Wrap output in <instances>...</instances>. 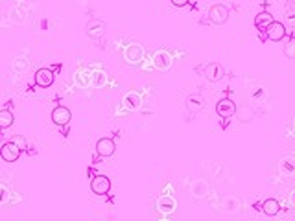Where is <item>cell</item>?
<instances>
[{
    "label": "cell",
    "instance_id": "8fae6325",
    "mask_svg": "<svg viewBox=\"0 0 295 221\" xmlns=\"http://www.w3.org/2000/svg\"><path fill=\"white\" fill-rule=\"evenodd\" d=\"M91 190L96 195H105L107 192H109V190H111V181H109V177L96 175L91 181Z\"/></svg>",
    "mask_w": 295,
    "mask_h": 221
},
{
    "label": "cell",
    "instance_id": "d4e9b609",
    "mask_svg": "<svg viewBox=\"0 0 295 221\" xmlns=\"http://www.w3.org/2000/svg\"><path fill=\"white\" fill-rule=\"evenodd\" d=\"M26 9L22 6H15L13 9H11V20H13L15 24H22L24 20H26Z\"/></svg>",
    "mask_w": 295,
    "mask_h": 221
},
{
    "label": "cell",
    "instance_id": "836d02e7",
    "mask_svg": "<svg viewBox=\"0 0 295 221\" xmlns=\"http://www.w3.org/2000/svg\"><path fill=\"white\" fill-rule=\"evenodd\" d=\"M39 30H43V32H46V30H48V20H46V19L39 20Z\"/></svg>",
    "mask_w": 295,
    "mask_h": 221
},
{
    "label": "cell",
    "instance_id": "5bb4252c",
    "mask_svg": "<svg viewBox=\"0 0 295 221\" xmlns=\"http://www.w3.org/2000/svg\"><path fill=\"white\" fill-rule=\"evenodd\" d=\"M70 118H72V112L68 107H63V105H59L56 109L52 110V122L56 125H66L70 122Z\"/></svg>",
    "mask_w": 295,
    "mask_h": 221
},
{
    "label": "cell",
    "instance_id": "9a60e30c",
    "mask_svg": "<svg viewBox=\"0 0 295 221\" xmlns=\"http://www.w3.org/2000/svg\"><path fill=\"white\" fill-rule=\"evenodd\" d=\"M223 76H225V72H223V66L220 63H210V65L205 66V78L212 81V83L222 81Z\"/></svg>",
    "mask_w": 295,
    "mask_h": 221
},
{
    "label": "cell",
    "instance_id": "9c48e42d",
    "mask_svg": "<svg viewBox=\"0 0 295 221\" xmlns=\"http://www.w3.org/2000/svg\"><path fill=\"white\" fill-rule=\"evenodd\" d=\"M266 35H268L269 41L279 43V41H282L286 37V26H284L282 22H279V20H273V22L266 28Z\"/></svg>",
    "mask_w": 295,
    "mask_h": 221
},
{
    "label": "cell",
    "instance_id": "30bf717a",
    "mask_svg": "<svg viewBox=\"0 0 295 221\" xmlns=\"http://www.w3.org/2000/svg\"><path fill=\"white\" fill-rule=\"evenodd\" d=\"M19 155H20V148L15 142H11V140L0 148V157H2L6 163H15V161L19 159Z\"/></svg>",
    "mask_w": 295,
    "mask_h": 221
},
{
    "label": "cell",
    "instance_id": "e575fe53",
    "mask_svg": "<svg viewBox=\"0 0 295 221\" xmlns=\"http://www.w3.org/2000/svg\"><path fill=\"white\" fill-rule=\"evenodd\" d=\"M292 127L295 129V116H294V120H292Z\"/></svg>",
    "mask_w": 295,
    "mask_h": 221
},
{
    "label": "cell",
    "instance_id": "5b68a950",
    "mask_svg": "<svg viewBox=\"0 0 295 221\" xmlns=\"http://www.w3.org/2000/svg\"><path fill=\"white\" fill-rule=\"evenodd\" d=\"M151 61H153V66H155L157 70L164 72L174 65V54H172L170 50H166V48H157V50L153 52Z\"/></svg>",
    "mask_w": 295,
    "mask_h": 221
},
{
    "label": "cell",
    "instance_id": "3957f363",
    "mask_svg": "<svg viewBox=\"0 0 295 221\" xmlns=\"http://www.w3.org/2000/svg\"><path fill=\"white\" fill-rule=\"evenodd\" d=\"M144 46L140 43H127L124 46V50H122V57H124L127 65H140L144 61Z\"/></svg>",
    "mask_w": 295,
    "mask_h": 221
},
{
    "label": "cell",
    "instance_id": "f546056e",
    "mask_svg": "<svg viewBox=\"0 0 295 221\" xmlns=\"http://www.w3.org/2000/svg\"><path fill=\"white\" fill-rule=\"evenodd\" d=\"M284 55L288 59H295V39H292L288 45L284 46Z\"/></svg>",
    "mask_w": 295,
    "mask_h": 221
},
{
    "label": "cell",
    "instance_id": "ac0fdd59",
    "mask_svg": "<svg viewBox=\"0 0 295 221\" xmlns=\"http://www.w3.org/2000/svg\"><path fill=\"white\" fill-rule=\"evenodd\" d=\"M117 150V144L113 138H100L98 144H96V151H98L100 157H111Z\"/></svg>",
    "mask_w": 295,
    "mask_h": 221
},
{
    "label": "cell",
    "instance_id": "6da1fadb",
    "mask_svg": "<svg viewBox=\"0 0 295 221\" xmlns=\"http://www.w3.org/2000/svg\"><path fill=\"white\" fill-rule=\"evenodd\" d=\"M155 207H157V212L164 218H170L177 212V207H179V203H177V197H176V192L172 188V184L168 182L166 184V188L161 195H159L157 203H155Z\"/></svg>",
    "mask_w": 295,
    "mask_h": 221
},
{
    "label": "cell",
    "instance_id": "7a4b0ae2",
    "mask_svg": "<svg viewBox=\"0 0 295 221\" xmlns=\"http://www.w3.org/2000/svg\"><path fill=\"white\" fill-rule=\"evenodd\" d=\"M247 100L251 105H264L269 102V87L266 83L255 81L247 87Z\"/></svg>",
    "mask_w": 295,
    "mask_h": 221
},
{
    "label": "cell",
    "instance_id": "e0dca14e",
    "mask_svg": "<svg viewBox=\"0 0 295 221\" xmlns=\"http://www.w3.org/2000/svg\"><path fill=\"white\" fill-rule=\"evenodd\" d=\"M236 114V120L238 122H242V124H249L253 122V118H255V109H253V105H240V107H236L235 110Z\"/></svg>",
    "mask_w": 295,
    "mask_h": 221
},
{
    "label": "cell",
    "instance_id": "d6986e66",
    "mask_svg": "<svg viewBox=\"0 0 295 221\" xmlns=\"http://www.w3.org/2000/svg\"><path fill=\"white\" fill-rule=\"evenodd\" d=\"M205 98L201 96V94H190V96L186 98V109L190 110L192 114L194 112H199V110L205 109Z\"/></svg>",
    "mask_w": 295,
    "mask_h": 221
},
{
    "label": "cell",
    "instance_id": "44dd1931",
    "mask_svg": "<svg viewBox=\"0 0 295 221\" xmlns=\"http://www.w3.org/2000/svg\"><path fill=\"white\" fill-rule=\"evenodd\" d=\"M271 22H273V15L269 13V11H260V13L255 17V26L258 28V30H264V32H266V28H268Z\"/></svg>",
    "mask_w": 295,
    "mask_h": 221
},
{
    "label": "cell",
    "instance_id": "4316f807",
    "mask_svg": "<svg viewBox=\"0 0 295 221\" xmlns=\"http://www.w3.org/2000/svg\"><path fill=\"white\" fill-rule=\"evenodd\" d=\"M284 19H286V24H284V26H288L290 30H295V7H288V9H286Z\"/></svg>",
    "mask_w": 295,
    "mask_h": 221
},
{
    "label": "cell",
    "instance_id": "4fadbf2b",
    "mask_svg": "<svg viewBox=\"0 0 295 221\" xmlns=\"http://www.w3.org/2000/svg\"><path fill=\"white\" fill-rule=\"evenodd\" d=\"M54 78H56V76H54L52 68H39V70L35 72V85H37V87H43V89L52 87Z\"/></svg>",
    "mask_w": 295,
    "mask_h": 221
},
{
    "label": "cell",
    "instance_id": "4dcf8cb0",
    "mask_svg": "<svg viewBox=\"0 0 295 221\" xmlns=\"http://www.w3.org/2000/svg\"><path fill=\"white\" fill-rule=\"evenodd\" d=\"M11 142L17 144V146L20 148V151H24V150L28 148V140H26L24 137H22V135H15V137L11 138Z\"/></svg>",
    "mask_w": 295,
    "mask_h": 221
},
{
    "label": "cell",
    "instance_id": "ba28073f",
    "mask_svg": "<svg viewBox=\"0 0 295 221\" xmlns=\"http://www.w3.org/2000/svg\"><path fill=\"white\" fill-rule=\"evenodd\" d=\"M229 19V7L223 6V4H214V6L209 9V20L216 26H222L225 24Z\"/></svg>",
    "mask_w": 295,
    "mask_h": 221
},
{
    "label": "cell",
    "instance_id": "603a6c76",
    "mask_svg": "<svg viewBox=\"0 0 295 221\" xmlns=\"http://www.w3.org/2000/svg\"><path fill=\"white\" fill-rule=\"evenodd\" d=\"M15 122V116L13 112L9 109H0V129H7V127H11Z\"/></svg>",
    "mask_w": 295,
    "mask_h": 221
},
{
    "label": "cell",
    "instance_id": "f1b7e54d",
    "mask_svg": "<svg viewBox=\"0 0 295 221\" xmlns=\"http://www.w3.org/2000/svg\"><path fill=\"white\" fill-rule=\"evenodd\" d=\"M9 188H7L4 182H0V205H4V203H7V199H9Z\"/></svg>",
    "mask_w": 295,
    "mask_h": 221
},
{
    "label": "cell",
    "instance_id": "8992f818",
    "mask_svg": "<svg viewBox=\"0 0 295 221\" xmlns=\"http://www.w3.org/2000/svg\"><path fill=\"white\" fill-rule=\"evenodd\" d=\"M142 107V94L138 91L125 92L122 98V112H137Z\"/></svg>",
    "mask_w": 295,
    "mask_h": 221
},
{
    "label": "cell",
    "instance_id": "d6a6232c",
    "mask_svg": "<svg viewBox=\"0 0 295 221\" xmlns=\"http://www.w3.org/2000/svg\"><path fill=\"white\" fill-rule=\"evenodd\" d=\"M170 2H172V4H174L176 7H184L186 4H188V2H190V0H170Z\"/></svg>",
    "mask_w": 295,
    "mask_h": 221
},
{
    "label": "cell",
    "instance_id": "7402d4cb",
    "mask_svg": "<svg viewBox=\"0 0 295 221\" xmlns=\"http://www.w3.org/2000/svg\"><path fill=\"white\" fill-rule=\"evenodd\" d=\"M262 212L266 216H277L281 212V203L277 199H266L262 203Z\"/></svg>",
    "mask_w": 295,
    "mask_h": 221
},
{
    "label": "cell",
    "instance_id": "277c9868",
    "mask_svg": "<svg viewBox=\"0 0 295 221\" xmlns=\"http://www.w3.org/2000/svg\"><path fill=\"white\" fill-rule=\"evenodd\" d=\"M277 171H279V175L284 177V179H294L295 177V151L286 153L284 157L279 159Z\"/></svg>",
    "mask_w": 295,
    "mask_h": 221
},
{
    "label": "cell",
    "instance_id": "ffe728a7",
    "mask_svg": "<svg viewBox=\"0 0 295 221\" xmlns=\"http://www.w3.org/2000/svg\"><path fill=\"white\" fill-rule=\"evenodd\" d=\"M76 85H79V87H92L91 68H79L78 74H76Z\"/></svg>",
    "mask_w": 295,
    "mask_h": 221
},
{
    "label": "cell",
    "instance_id": "7c38bea8",
    "mask_svg": "<svg viewBox=\"0 0 295 221\" xmlns=\"http://www.w3.org/2000/svg\"><path fill=\"white\" fill-rule=\"evenodd\" d=\"M235 110H236V104L229 98H223L216 104V112L220 118H231L235 116Z\"/></svg>",
    "mask_w": 295,
    "mask_h": 221
},
{
    "label": "cell",
    "instance_id": "2e32d148",
    "mask_svg": "<svg viewBox=\"0 0 295 221\" xmlns=\"http://www.w3.org/2000/svg\"><path fill=\"white\" fill-rule=\"evenodd\" d=\"M87 35L91 37V39H102L105 35V22H102V20L94 19L91 20L89 24H87Z\"/></svg>",
    "mask_w": 295,
    "mask_h": 221
},
{
    "label": "cell",
    "instance_id": "484cf974",
    "mask_svg": "<svg viewBox=\"0 0 295 221\" xmlns=\"http://www.w3.org/2000/svg\"><path fill=\"white\" fill-rule=\"evenodd\" d=\"M238 207H240V201L236 199L235 195L225 197V201H223V210H225V212H236Z\"/></svg>",
    "mask_w": 295,
    "mask_h": 221
},
{
    "label": "cell",
    "instance_id": "cb8c5ba5",
    "mask_svg": "<svg viewBox=\"0 0 295 221\" xmlns=\"http://www.w3.org/2000/svg\"><path fill=\"white\" fill-rule=\"evenodd\" d=\"M105 83H107V74H105V70H92V87L102 89Z\"/></svg>",
    "mask_w": 295,
    "mask_h": 221
},
{
    "label": "cell",
    "instance_id": "52a82bcc",
    "mask_svg": "<svg viewBox=\"0 0 295 221\" xmlns=\"http://www.w3.org/2000/svg\"><path fill=\"white\" fill-rule=\"evenodd\" d=\"M210 194V184L207 179H194L190 182V195L197 201H203L207 199Z\"/></svg>",
    "mask_w": 295,
    "mask_h": 221
},
{
    "label": "cell",
    "instance_id": "83f0119b",
    "mask_svg": "<svg viewBox=\"0 0 295 221\" xmlns=\"http://www.w3.org/2000/svg\"><path fill=\"white\" fill-rule=\"evenodd\" d=\"M30 66V61L26 57H17L13 61V70L15 72H24Z\"/></svg>",
    "mask_w": 295,
    "mask_h": 221
},
{
    "label": "cell",
    "instance_id": "1f68e13d",
    "mask_svg": "<svg viewBox=\"0 0 295 221\" xmlns=\"http://www.w3.org/2000/svg\"><path fill=\"white\" fill-rule=\"evenodd\" d=\"M286 203H288L290 208H295V188H292L286 195Z\"/></svg>",
    "mask_w": 295,
    "mask_h": 221
}]
</instances>
